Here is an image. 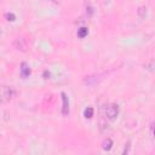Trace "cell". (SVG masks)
I'll return each instance as SVG.
<instances>
[{"instance_id": "6da1fadb", "label": "cell", "mask_w": 155, "mask_h": 155, "mask_svg": "<svg viewBox=\"0 0 155 155\" xmlns=\"http://www.w3.org/2000/svg\"><path fill=\"white\" fill-rule=\"evenodd\" d=\"M15 96V89L12 86H0V103H7Z\"/></svg>"}, {"instance_id": "7a4b0ae2", "label": "cell", "mask_w": 155, "mask_h": 155, "mask_svg": "<svg viewBox=\"0 0 155 155\" xmlns=\"http://www.w3.org/2000/svg\"><path fill=\"white\" fill-rule=\"evenodd\" d=\"M118 114H119V107H118V104H108L106 107V116H107L108 119H110V120L115 119L116 116H118Z\"/></svg>"}, {"instance_id": "3957f363", "label": "cell", "mask_w": 155, "mask_h": 155, "mask_svg": "<svg viewBox=\"0 0 155 155\" xmlns=\"http://www.w3.org/2000/svg\"><path fill=\"white\" fill-rule=\"evenodd\" d=\"M62 100H63V110H62V113L68 114V111H69V102H68L67 97H66V93H62Z\"/></svg>"}, {"instance_id": "277c9868", "label": "cell", "mask_w": 155, "mask_h": 155, "mask_svg": "<svg viewBox=\"0 0 155 155\" xmlns=\"http://www.w3.org/2000/svg\"><path fill=\"white\" fill-rule=\"evenodd\" d=\"M15 46L18 50H24L26 49V43L23 41L22 38H18V39H16V41H15Z\"/></svg>"}, {"instance_id": "5b68a950", "label": "cell", "mask_w": 155, "mask_h": 155, "mask_svg": "<svg viewBox=\"0 0 155 155\" xmlns=\"http://www.w3.org/2000/svg\"><path fill=\"white\" fill-rule=\"evenodd\" d=\"M29 74H30V69H29V67L27 66V63H22V68H21V75H22L23 78H27Z\"/></svg>"}, {"instance_id": "8992f818", "label": "cell", "mask_w": 155, "mask_h": 155, "mask_svg": "<svg viewBox=\"0 0 155 155\" xmlns=\"http://www.w3.org/2000/svg\"><path fill=\"white\" fill-rule=\"evenodd\" d=\"M84 116H85L86 119H91L92 116H93V108H91V107L86 108V109L84 110Z\"/></svg>"}, {"instance_id": "52a82bcc", "label": "cell", "mask_w": 155, "mask_h": 155, "mask_svg": "<svg viewBox=\"0 0 155 155\" xmlns=\"http://www.w3.org/2000/svg\"><path fill=\"white\" fill-rule=\"evenodd\" d=\"M111 144H113L111 140H107V141L103 143V149H104V150H110V149H111Z\"/></svg>"}]
</instances>
